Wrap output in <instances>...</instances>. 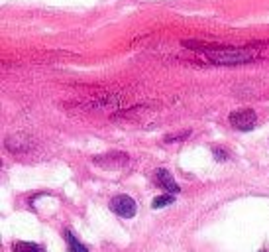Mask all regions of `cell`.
<instances>
[{
  "mask_svg": "<svg viewBox=\"0 0 269 252\" xmlns=\"http://www.w3.org/2000/svg\"><path fill=\"white\" fill-rule=\"evenodd\" d=\"M203 51L212 63H218V65H240V63H248L254 58L248 49H240V47H218V49L205 47Z\"/></svg>",
  "mask_w": 269,
  "mask_h": 252,
  "instance_id": "cell-1",
  "label": "cell"
},
{
  "mask_svg": "<svg viewBox=\"0 0 269 252\" xmlns=\"http://www.w3.org/2000/svg\"><path fill=\"white\" fill-rule=\"evenodd\" d=\"M230 124L234 126V128H238V130H252L255 126V122H257V115H255L254 108H238V110H234L230 117Z\"/></svg>",
  "mask_w": 269,
  "mask_h": 252,
  "instance_id": "cell-2",
  "label": "cell"
},
{
  "mask_svg": "<svg viewBox=\"0 0 269 252\" xmlns=\"http://www.w3.org/2000/svg\"><path fill=\"white\" fill-rule=\"evenodd\" d=\"M110 209L122 217V219H132L136 215V201L130 197V195H116V197H112V201H110Z\"/></svg>",
  "mask_w": 269,
  "mask_h": 252,
  "instance_id": "cell-3",
  "label": "cell"
},
{
  "mask_svg": "<svg viewBox=\"0 0 269 252\" xmlns=\"http://www.w3.org/2000/svg\"><path fill=\"white\" fill-rule=\"evenodd\" d=\"M128 154H124V152H110V154H105V156H96L92 162L96 163L98 167H103V170H120V167H124L126 163H128Z\"/></svg>",
  "mask_w": 269,
  "mask_h": 252,
  "instance_id": "cell-4",
  "label": "cell"
},
{
  "mask_svg": "<svg viewBox=\"0 0 269 252\" xmlns=\"http://www.w3.org/2000/svg\"><path fill=\"white\" fill-rule=\"evenodd\" d=\"M155 179H157V183H159L163 189H167L171 195H173V193H179V185H177V181L173 179V176H171L167 170H163V167H161V170H157V172H155Z\"/></svg>",
  "mask_w": 269,
  "mask_h": 252,
  "instance_id": "cell-5",
  "label": "cell"
},
{
  "mask_svg": "<svg viewBox=\"0 0 269 252\" xmlns=\"http://www.w3.org/2000/svg\"><path fill=\"white\" fill-rule=\"evenodd\" d=\"M65 240H67V246H69V252H89L87 246L81 244V240L77 237H73V233H65Z\"/></svg>",
  "mask_w": 269,
  "mask_h": 252,
  "instance_id": "cell-6",
  "label": "cell"
},
{
  "mask_svg": "<svg viewBox=\"0 0 269 252\" xmlns=\"http://www.w3.org/2000/svg\"><path fill=\"white\" fill-rule=\"evenodd\" d=\"M12 252H40V246L33 242H26V240H18L12 246Z\"/></svg>",
  "mask_w": 269,
  "mask_h": 252,
  "instance_id": "cell-7",
  "label": "cell"
},
{
  "mask_svg": "<svg viewBox=\"0 0 269 252\" xmlns=\"http://www.w3.org/2000/svg\"><path fill=\"white\" fill-rule=\"evenodd\" d=\"M175 201V197L171 195V193H167V195H159V197H155L153 201H151V207L153 209H161L165 205H171Z\"/></svg>",
  "mask_w": 269,
  "mask_h": 252,
  "instance_id": "cell-8",
  "label": "cell"
},
{
  "mask_svg": "<svg viewBox=\"0 0 269 252\" xmlns=\"http://www.w3.org/2000/svg\"><path fill=\"white\" fill-rule=\"evenodd\" d=\"M191 132H179V134H173V136H165V142H175V140H183L187 138Z\"/></svg>",
  "mask_w": 269,
  "mask_h": 252,
  "instance_id": "cell-9",
  "label": "cell"
},
{
  "mask_svg": "<svg viewBox=\"0 0 269 252\" xmlns=\"http://www.w3.org/2000/svg\"><path fill=\"white\" fill-rule=\"evenodd\" d=\"M214 158H218L220 162H224V160H226V152L222 148H214Z\"/></svg>",
  "mask_w": 269,
  "mask_h": 252,
  "instance_id": "cell-10",
  "label": "cell"
}]
</instances>
